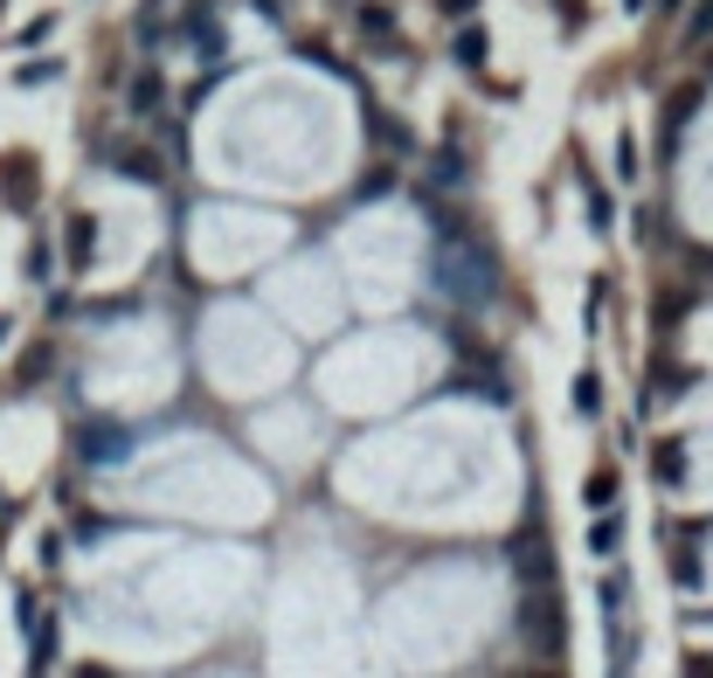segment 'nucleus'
<instances>
[{
  "instance_id": "1",
  "label": "nucleus",
  "mask_w": 713,
  "mask_h": 678,
  "mask_svg": "<svg viewBox=\"0 0 713 678\" xmlns=\"http://www.w3.org/2000/svg\"><path fill=\"white\" fill-rule=\"evenodd\" d=\"M429 277H437V291L458 298V305H485V298H492V256L464 236L458 215H437V263H429Z\"/></svg>"
},
{
  "instance_id": "2",
  "label": "nucleus",
  "mask_w": 713,
  "mask_h": 678,
  "mask_svg": "<svg viewBox=\"0 0 713 678\" xmlns=\"http://www.w3.org/2000/svg\"><path fill=\"white\" fill-rule=\"evenodd\" d=\"M520 637H527V644L548 657V665L561 657V644H568V624H561V595L548 589V581H540V595L520 602Z\"/></svg>"
},
{
  "instance_id": "3",
  "label": "nucleus",
  "mask_w": 713,
  "mask_h": 678,
  "mask_svg": "<svg viewBox=\"0 0 713 678\" xmlns=\"http://www.w3.org/2000/svg\"><path fill=\"white\" fill-rule=\"evenodd\" d=\"M84 457H90V464H118V457H125V437H118V429H104V423L84 429Z\"/></svg>"
},
{
  "instance_id": "4",
  "label": "nucleus",
  "mask_w": 713,
  "mask_h": 678,
  "mask_svg": "<svg viewBox=\"0 0 713 678\" xmlns=\"http://www.w3.org/2000/svg\"><path fill=\"white\" fill-rule=\"evenodd\" d=\"M118 174H125V180H139V187H160V180H166V166H160V153H118Z\"/></svg>"
},
{
  "instance_id": "5",
  "label": "nucleus",
  "mask_w": 713,
  "mask_h": 678,
  "mask_svg": "<svg viewBox=\"0 0 713 678\" xmlns=\"http://www.w3.org/2000/svg\"><path fill=\"white\" fill-rule=\"evenodd\" d=\"M520 575H527V581H554V561H548V540H520Z\"/></svg>"
},
{
  "instance_id": "6",
  "label": "nucleus",
  "mask_w": 713,
  "mask_h": 678,
  "mask_svg": "<svg viewBox=\"0 0 713 678\" xmlns=\"http://www.w3.org/2000/svg\"><path fill=\"white\" fill-rule=\"evenodd\" d=\"M367 131L388 146V153H409V146H416V139H409V131H402L396 118H388V111H367Z\"/></svg>"
},
{
  "instance_id": "7",
  "label": "nucleus",
  "mask_w": 713,
  "mask_h": 678,
  "mask_svg": "<svg viewBox=\"0 0 713 678\" xmlns=\"http://www.w3.org/2000/svg\"><path fill=\"white\" fill-rule=\"evenodd\" d=\"M581 505H596V513H610V505H616V470H596V478L581 485Z\"/></svg>"
},
{
  "instance_id": "8",
  "label": "nucleus",
  "mask_w": 713,
  "mask_h": 678,
  "mask_svg": "<svg viewBox=\"0 0 713 678\" xmlns=\"http://www.w3.org/2000/svg\"><path fill=\"white\" fill-rule=\"evenodd\" d=\"M575 416H603V381L596 374H575Z\"/></svg>"
},
{
  "instance_id": "9",
  "label": "nucleus",
  "mask_w": 713,
  "mask_h": 678,
  "mask_svg": "<svg viewBox=\"0 0 713 678\" xmlns=\"http://www.w3.org/2000/svg\"><path fill=\"white\" fill-rule=\"evenodd\" d=\"M616 540H624V526H616V513H603V519L589 526V548H596V554H616Z\"/></svg>"
},
{
  "instance_id": "10",
  "label": "nucleus",
  "mask_w": 713,
  "mask_h": 678,
  "mask_svg": "<svg viewBox=\"0 0 713 678\" xmlns=\"http://www.w3.org/2000/svg\"><path fill=\"white\" fill-rule=\"evenodd\" d=\"M659 478H665V485L686 478V450H679V443H659Z\"/></svg>"
},
{
  "instance_id": "11",
  "label": "nucleus",
  "mask_w": 713,
  "mask_h": 678,
  "mask_svg": "<svg viewBox=\"0 0 713 678\" xmlns=\"http://www.w3.org/2000/svg\"><path fill=\"white\" fill-rule=\"evenodd\" d=\"M90 229H98V222H84V215L70 222V256H77V263H84L90 250H98V236H90Z\"/></svg>"
},
{
  "instance_id": "12",
  "label": "nucleus",
  "mask_w": 713,
  "mask_h": 678,
  "mask_svg": "<svg viewBox=\"0 0 713 678\" xmlns=\"http://www.w3.org/2000/svg\"><path fill=\"white\" fill-rule=\"evenodd\" d=\"M361 28L374 42H396V22H388V8H361Z\"/></svg>"
},
{
  "instance_id": "13",
  "label": "nucleus",
  "mask_w": 713,
  "mask_h": 678,
  "mask_svg": "<svg viewBox=\"0 0 713 678\" xmlns=\"http://www.w3.org/2000/svg\"><path fill=\"white\" fill-rule=\"evenodd\" d=\"M616 180H637V139H630V131L616 139Z\"/></svg>"
},
{
  "instance_id": "14",
  "label": "nucleus",
  "mask_w": 713,
  "mask_h": 678,
  "mask_svg": "<svg viewBox=\"0 0 713 678\" xmlns=\"http://www.w3.org/2000/svg\"><path fill=\"white\" fill-rule=\"evenodd\" d=\"M437 180H443V187H464V160H458V153H450V146H443V153H437Z\"/></svg>"
},
{
  "instance_id": "15",
  "label": "nucleus",
  "mask_w": 713,
  "mask_h": 678,
  "mask_svg": "<svg viewBox=\"0 0 713 678\" xmlns=\"http://www.w3.org/2000/svg\"><path fill=\"white\" fill-rule=\"evenodd\" d=\"M458 63H464V70L485 63V35H458Z\"/></svg>"
},
{
  "instance_id": "16",
  "label": "nucleus",
  "mask_w": 713,
  "mask_h": 678,
  "mask_svg": "<svg viewBox=\"0 0 713 678\" xmlns=\"http://www.w3.org/2000/svg\"><path fill=\"white\" fill-rule=\"evenodd\" d=\"M133 104H139V111H153V104H160V77H153V70H146V77L133 84Z\"/></svg>"
},
{
  "instance_id": "17",
  "label": "nucleus",
  "mask_w": 713,
  "mask_h": 678,
  "mask_svg": "<svg viewBox=\"0 0 713 678\" xmlns=\"http://www.w3.org/2000/svg\"><path fill=\"white\" fill-rule=\"evenodd\" d=\"M589 215H596V229H610V222H616V209H610L603 187H589Z\"/></svg>"
},
{
  "instance_id": "18",
  "label": "nucleus",
  "mask_w": 713,
  "mask_h": 678,
  "mask_svg": "<svg viewBox=\"0 0 713 678\" xmlns=\"http://www.w3.org/2000/svg\"><path fill=\"white\" fill-rule=\"evenodd\" d=\"M672 575H679V589H692V581H700V561L679 554V561H672Z\"/></svg>"
},
{
  "instance_id": "19",
  "label": "nucleus",
  "mask_w": 713,
  "mask_h": 678,
  "mask_svg": "<svg viewBox=\"0 0 713 678\" xmlns=\"http://www.w3.org/2000/svg\"><path fill=\"white\" fill-rule=\"evenodd\" d=\"M686 678H713V665L706 657H686Z\"/></svg>"
},
{
  "instance_id": "20",
  "label": "nucleus",
  "mask_w": 713,
  "mask_h": 678,
  "mask_svg": "<svg viewBox=\"0 0 713 678\" xmlns=\"http://www.w3.org/2000/svg\"><path fill=\"white\" fill-rule=\"evenodd\" d=\"M513 678H561V671H554V665H540V671H513Z\"/></svg>"
},
{
  "instance_id": "21",
  "label": "nucleus",
  "mask_w": 713,
  "mask_h": 678,
  "mask_svg": "<svg viewBox=\"0 0 713 678\" xmlns=\"http://www.w3.org/2000/svg\"><path fill=\"white\" fill-rule=\"evenodd\" d=\"M77 678H111V671H98V665H84V671H77Z\"/></svg>"
},
{
  "instance_id": "22",
  "label": "nucleus",
  "mask_w": 713,
  "mask_h": 678,
  "mask_svg": "<svg viewBox=\"0 0 713 678\" xmlns=\"http://www.w3.org/2000/svg\"><path fill=\"white\" fill-rule=\"evenodd\" d=\"M0 339H8V318H0Z\"/></svg>"
},
{
  "instance_id": "23",
  "label": "nucleus",
  "mask_w": 713,
  "mask_h": 678,
  "mask_svg": "<svg viewBox=\"0 0 713 678\" xmlns=\"http://www.w3.org/2000/svg\"><path fill=\"white\" fill-rule=\"evenodd\" d=\"M0 8H8V0H0Z\"/></svg>"
}]
</instances>
